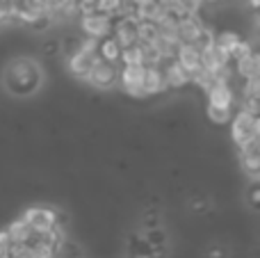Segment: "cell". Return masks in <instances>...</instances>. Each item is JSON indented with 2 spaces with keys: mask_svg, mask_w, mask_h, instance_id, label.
<instances>
[{
  "mask_svg": "<svg viewBox=\"0 0 260 258\" xmlns=\"http://www.w3.org/2000/svg\"><path fill=\"white\" fill-rule=\"evenodd\" d=\"M41 82H44V73L32 57H14L5 67L3 85L16 99H27L35 91H39Z\"/></svg>",
  "mask_w": 260,
  "mask_h": 258,
  "instance_id": "1",
  "label": "cell"
},
{
  "mask_svg": "<svg viewBox=\"0 0 260 258\" xmlns=\"http://www.w3.org/2000/svg\"><path fill=\"white\" fill-rule=\"evenodd\" d=\"M119 64H123V67H144L142 44H135V46H130V48H123L121 57H119Z\"/></svg>",
  "mask_w": 260,
  "mask_h": 258,
  "instance_id": "19",
  "label": "cell"
},
{
  "mask_svg": "<svg viewBox=\"0 0 260 258\" xmlns=\"http://www.w3.org/2000/svg\"><path fill=\"white\" fill-rule=\"evenodd\" d=\"M128 254H130V258L148 256V245L144 242L142 236H130V240H128Z\"/></svg>",
  "mask_w": 260,
  "mask_h": 258,
  "instance_id": "25",
  "label": "cell"
},
{
  "mask_svg": "<svg viewBox=\"0 0 260 258\" xmlns=\"http://www.w3.org/2000/svg\"><path fill=\"white\" fill-rule=\"evenodd\" d=\"M144 69L146 67H121L119 69V85L133 99H146L144 94Z\"/></svg>",
  "mask_w": 260,
  "mask_h": 258,
  "instance_id": "7",
  "label": "cell"
},
{
  "mask_svg": "<svg viewBox=\"0 0 260 258\" xmlns=\"http://www.w3.org/2000/svg\"><path fill=\"white\" fill-rule=\"evenodd\" d=\"M160 227V210L153 206V208H146L142 215V222H139V229H142V233L146 231H153V229Z\"/></svg>",
  "mask_w": 260,
  "mask_h": 258,
  "instance_id": "24",
  "label": "cell"
},
{
  "mask_svg": "<svg viewBox=\"0 0 260 258\" xmlns=\"http://www.w3.org/2000/svg\"><path fill=\"white\" fill-rule=\"evenodd\" d=\"M208 105L210 108H221V110H233L235 105V89L229 80H219L206 91Z\"/></svg>",
  "mask_w": 260,
  "mask_h": 258,
  "instance_id": "9",
  "label": "cell"
},
{
  "mask_svg": "<svg viewBox=\"0 0 260 258\" xmlns=\"http://www.w3.org/2000/svg\"><path fill=\"white\" fill-rule=\"evenodd\" d=\"M215 48L224 57H229L231 64H233L238 57H242L249 50H253V46L247 39H242V35H238L235 30H219V32H215Z\"/></svg>",
  "mask_w": 260,
  "mask_h": 258,
  "instance_id": "3",
  "label": "cell"
},
{
  "mask_svg": "<svg viewBox=\"0 0 260 258\" xmlns=\"http://www.w3.org/2000/svg\"><path fill=\"white\" fill-rule=\"evenodd\" d=\"M0 23H5V5H0Z\"/></svg>",
  "mask_w": 260,
  "mask_h": 258,
  "instance_id": "31",
  "label": "cell"
},
{
  "mask_svg": "<svg viewBox=\"0 0 260 258\" xmlns=\"http://www.w3.org/2000/svg\"><path fill=\"white\" fill-rule=\"evenodd\" d=\"M96 55H99V59H103V62L117 64V67H119L121 48H119V44L112 39V37H105V39L99 41V50H96Z\"/></svg>",
  "mask_w": 260,
  "mask_h": 258,
  "instance_id": "18",
  "label": "cell"
},
{
  "mask_svg": "<svg viewBox=\"0 0 260 258\" xmlns=\"http://www.w3.org/2000/svg\"><path fill=\"white\" fill-rule=\"evenodd\" d=\"M206 27H208L206 21H203L199 14H189V16H185V18H178V23H176L178 41L180 44H197Z\"/></svg>",
  "mask_w": 260,
  "mask_h": 258,
  "instance_id": "8",
  "label": "cell"
},
{
  "mask_svg": "<svg viewBox=\"0 0 260 258\" xmlns=\"http://www.w3.org/2000/svg\"><path fill=\"white\" fill-rule=\"evenodd\" d=\"M258 5H260V0H251V7L253 9H258Z\"/></svg>",
  "mask_w": 260,
  "mask_h": 258,
  "instance_id": "33",
  "label": "cell"
},
{
  "mask_svg": "<svg viewBox=\"0 0 260 258\" xmlns=\"http://www.w3.org/2000/svg\"><path fill=\"white\" fill-rule=\"evenodd\" d=\"M247 199H249V206H251L253 210L260 208V185H258V183H251V185H249Z\"/></svg>",
  "mask_w": 260,
  "mask_h": 258,
  "instance_id": "27",
  "label": "cell"
},
{
  "mask_svg": "<svg viewBox=\"0 0 260 258\" xmlns=\"http://www.w3.org/2000/svg\"><path fill=\"white\" fill-rule=\"evenodd\" d=\"M233 73L240 78V80H249V78H260V55L258 50H249L247 55L238 57L233 62Z\"/></svg>",
  "mask_w": 260,
  "mask_h": 258,
  "instance_id": "14",
  "label": "cell"
},
{
  "mask_svg": "<svg viewBox=\"0 0 260 258\" xmlns=\"http://www.w3.org/2000/svg\"><path fill=\"white\" fill-rule=\"evenodd\" d=\"M112 25L114 18L103 16V14H82L80 16V30L85 32V37H91V39H105V37L112 35Z\"/></svg>",
  "mask_w": 260,
  "mask_h": 258,
  "instance_id": "6",
  "label": "cell"
},
{
  "mask_svg": "<svg viewBox=\"0 0 260 258\" xmlns=\"http://www.w3.org/2000/svg\"><path fill=\"white\" fill-rule=\"evenodd\" d=\"M260 99V78H249L242 80V101Z\"/></svg>",
  "mask_w": 260,
  "mask_h": 258,
  "instance_id": "26",
  "label": "cell"
},
{
  "mask_svg": "<svg viewBox=\"0 0 260 258\" xmlns=\"http://www.w3.org/2000/svg\"><path fill=\"white\" fill-rule=\"evenodd\" d=\"M240 165H242V172L251 178V183H258L260 178V142L251 144L249 149L240 151Z\"/></svg>",
  "mask_w": 260,
  "mask_h": 258,
  "instance_id": "15",
  "label": "cell"
},
{
  "mask_svg": "<svg viewBox=\"0 0 260 258\" xmlns=\"http://www.w3.org/2000/svg\"><path fill=\"white\" fill-rule=\"evenodd\" d=\"M165 91V76H162V67H146L144 69V94L157 96Z\"/></svg>",
  "mask_w": 260,
  "mask_h": 258,
  "instance_id": "16",
  "label": "cell"
},
{
  "mask_svg": "<svg viewBox=\"0 0 260 258\" xmlns=\"http://www.w3.org/2000/svg\"><path fill=\"white\" fill-rule=\"evenodd\" d=\"M119 9H121V0H96L94 5L96 14H103V16H110V18H117Z\"/></svg>",
  "mask_w": 260,
  "mask_h": 258,
  "instance_id": "23",
  "label": "cell"
},
{
  "mask_svg": "<svg viewBox=\"0 0 260 258\" xmlns=\"http://www.w3.org/2000/svg\"><path fill=\"white\" fill-rule=\"evenodd\" d=\"M231 140L240 151L249 149L251 144L260 142V119L256 114H249L247 110L233 112L231 119Z\"/></svg>",
  "mask_w": 260,
  "mask_h": 258,
  "instance_id": "2",
  "label": "cell"
},
{
  "mask_svg": "<svg viewBox=\"0 0 260 258\" xmlns=\"http://www.w3.org/2000/svg\"><path fill=\"white\" fill-rule=\"evenodd\" d=\"M21 219L32 229L35 236H46L53 229H57L55 227V208L50 206H32L21 215Z\"/></svg>",
  "mask_w": 260,
  "mask_h": 258,
  "instance_id": "4",
  "label": "cell"
},
{
  "mask_svg": "<svg viewBox=\"0 0 260 258\" xmlns=\"http://www.w3.org/2000/svg\"><path fill=\"white\" fill-rule=\"evenodd\" d=\"M5 233H7V238H9V242H12V245H27V242L35 238L32 229L27 227V224L23 222L21 217L14 219V222L9 224L7 229H5Z\"/></svg>",
  "mask_w": 260,
  "mask_h": 258,
  "instance_id": "17",
  "label": "cell"
},
{
  "mask_svg": "<svg viewBox=\"0 0 260 258\" xmlns=\"http://www.w3.org/2000/svg\"><path fill=\"white\" fill-rule=\"evenodd\" d=\"M99 62V55L94 53H85V50H76L73 55H69V71H71L73 78L78 80H87L89 71L94 69V64Z\"/></svg>",
  "mask_w": 260,
  "mask_h": 258,
  "instance_id": "13",
  "label": "cell"
},
{
  "mask_svg": "<svg viewBox=\"0 0 260 258\" xmlns=\"http://www.w3.org/2000/svg\"><path fill=\"white\" fill-rule=\"evenodd\" d=\"M206 117L212 126H226L233 119V110H221V108H210L206 105Z\"/></svg>",
  "mask_w": 260,
  "mask_h": 258,
  "instance_id": "21",
  "label": "cell"
},
{
  "mask_svg": "<svg viewBox=\"0 0 260 258\" xmlns=\"http://www.w3.org/2000/svg\"><path fill=\"white\" fill-rule=\"evenodd\" d=\"M208 258H229V249L224 245H212L208 249Z\"/></svg>",
  "mask_w": 260,
  "mask_h": 258,
  "instance_id": "28",
  "label": "cell"
},
{
  "mask_svg": "<svg viewBox=\"0 0 260 258\" xmlns=\"http://www.w3.org/2000/svg\"><path fill=\"white\" fill-rule=\"evenodd\" d=\"M174 59L185 69V73H187L189 78L197 71H201V48L194 44H178Z\"/></svg>",
  "mask_w": 260,
  "mask_h": 258,
  "instance_id": "11",
  "label": "cell"
},
{
  "mask_svg": "<svg viewBox=\"0 0 260 258\" xmlns=\"http://www.w3.org/2000/svg\"><path fill=\"white\" fill-rule=\"evenodd\" d=\"M112 37L119 44V48H130L137 44V18H114Z\"/></svg>",
  "mask_w": 260,
  "mask_h": 258,
  "instance_id": "10",
  "label": "cell"
},
{
  "mask_svg": "<svg viewBox=\"0 0 260 258\" xmlns=\"http://www.w3.org/2000/svg\"><path fill=\"white\" fill-rule=\"evenodd\" d=\"M87 82H89L94 89H103V91L112 89L119 82V67L99 59V62L94 64V69L89 71V76H87Z\"/></svg>",
  "mask_w": 260,
  "mask_h": 258,
  "instance_id": "5",
  "label": "cell"
},
{
  "mask_svg": "<svg viewBox=\"0 0 260 258\" xmlns=\"http://www.w3.org/2000/svg\"><path fill=\"white\" fill-rule=\"evenodd\" d=\"M9 247H12V242H9L7 233H5V229H3V231H0V258H7Z\"/></svg>",
  "mask_w": 260,
  "mask_h": 258,
  "instance_id": "29",
  "label": "cell"
},
{
  "mask_svg": "<svg viewBox=\"0 0 260 258\" xmlns=\"http://www.w3.org/2000/svg\"><path fill=\"white\" fill-rule=\"evenodd\" d=\"M203 5H215V3H224V0H201Z\"/></svg>",
  "mask_w": 260,
  "mask_h": 258,
  "instance_id": "32",
  "label": "cell"
},
{
  "mask_svg": "<svg viewBox=\"0 0 260 258\" xmlns=\"http://www.w3.org/2000/svg\"><path fill=\"white\" fill-rule=\"evenodd\" d=\"M162 76H165V89L171 91H180L189 85V76L185 73V69L180 67L176 59H169V62H162Z\"/></svg>",
  "mask_w": 260,
  "mask_h": 258,
  "instance_id": "12",
  "label": "cell"
},
{
  "mask_svg": "<svg viewBox=\"0 0 260 258\" xmlns=\"http://www.w3.org/2000/svg\"><path fill=\"white\" fill-rule=\"evenodd\" d=\"M142 238H144V242L148 245V249H160V247H167V242H169V236H167V231L162 227L142 233Z\"/></svg>",
  "mask_w": 260,
  "mask_h": 258,
  "instance_id": "20",
  "label": "cell"
},
{
  "mask_svg": "<svg viewBox=\"0 0 260 258\" xmlns=\"http://www.w3.org/2000/svg\"><path fill=\"white\" fill-rule=\"evenodd\" d=\"M160 35L155 23L151 21H137V41L139 44H151L155 37Z\"/></svg>",
  "mask_w": 260,
  "mask_h": 258,
  "instance_id": "22",
  "label": "cell"
},
{
  "mask_svg": "<svg viewBox=\"0 0 260 258\" xmlns=\"http://www.w3.org/2000/svg\"><path fill=\"white\" fill-rule=\"evenodd\" d=\"M148 258H169V249L160 247V249H148Z\"/></svg>",
  "mask_w": 260,
  "mask_h": 258,
  "instance_id": "30",
  "label": "cell"
}]
</instances>
